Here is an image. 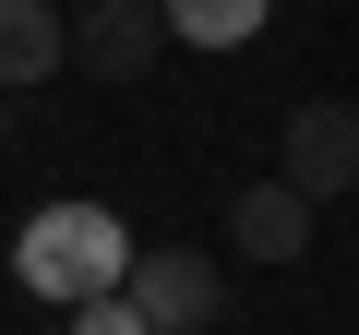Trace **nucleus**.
Wrapping results in <instances>:
<instances>
[{
	"label": "nucleus",
	"mask_w": 359,
	"mask_h": 335,
	"mask_svg": "<svg viewBox=\"0 0 359 335\" xmlns=\"http://www.w3.org/2000/svg\"><path fill=\"white\" fill-rule=\"evenodd\" d=\"M276 180H287V192H299V204H311V216H323V204H335V192H347V180H359V120H347V108H335V96H323V108H299V120H287V168H276Z\"/></svg>",
	"instance_id": "4"
},
{
	"label": "nucleus",
	"mask_w": 359,
	"mask_h": 335,
	"mask_svg": "<svg viewBox=\"0 0 359 335\" xmlns=\"http://www.w3.org/2000/svg\"><path fill=\"white\" fill-rule=\"evenodd\" d=\"M48 335H60V323H48Z\"/></svg>",
	"instance_id": "9"
},
{
	"label": "nucleus",
	"mask_w": 359,
	"mask_h": 335,
	"mask_svg": "<svg viewBox=\"0 0 359 335\" xmlns=\"http://www.w3.org/2000/svg\"><path fill=\"white\" fill-rule=\"evenodd\" d=\"M132 252H144V240H132L96 192H72V204H36V216H25V240H13V287H36L48 311H84V299L120 287Z\"/></svg>",
	"instance_id": "1"
},
{
	"label": "nucleus",
	"mask_w": 359,
	"mask_h": 335,
	"mask_svg": "<svg viewBox=\"0 0 359 335\" xmlns=\"http://www.w3.org/2000/svg\"><path fill=\"white\" fill-rule=\"evenodd\" d=\"M60 72V13L48 0H0V96H25Z\"/></svg>",
	"instance_id": "6"
},
{
	"label": "nucleus",
	"mask_w": 359,
	"mask_h": 335,
	"mask_svg": "<svg viewBox=\"0 0 359 335\" xmlns=\"http://www.w3.org/2000/svg\"><path fill=\"white\" fill-rule=\"evenodd\" d=\"M228 240H240V264H299V252H311V204H299L287 180H264V192L228 204Z\"/></svg>",
	"instance_id": "5"
},
{
	"label": "nucleus",
	"mask_w": 359,
	"mask_h": 335,
	"mask_svg": "<svg viewBox=\"0 0 359 335\" xmlns=\"http://www.w3.org/2000/svg\"><path fill=\"white\" fill-rule=\"evenodd\" d=\"M120 299H132L144 335H204L228 287H216V264H204L192 240H168V252H132V264H120Z\"/></svg>",
	"instance_id": "2"
},
{
	"label": "nucleus",
	"mask_w": 359,
	"mask_h": 335,
	"mask_svg": "<svg viewBox=\"0 0 359 335\" xmlns=\"http://www.w3.org/2000/svg\"><path fill=\"white\" fill-rule=\"evenodd\" d=\"M156 48H168L156 0H84V25H60V60H84L96 84H144Z\"/></svg>",
	"instance_id": "3"
},
{
	"label": "nucleus",
	"mask_w": 359,
	"mask_h": 335,
	"mask_svg": "<svg viewBox=\"0 0 359 335\" xmlns=\"http://www.w3.org/2000/svg\"><path fill=\"white\" fill-rule=\"evenodd\" d=\"M264 13H276V0H156V25H168L180 48H252Z\"/></svg>",
	"instance_id": "7"
},
{
	"label": "nucleus",
	"mask_w": 359,
	"mask_h": 335,
	"mask_svg": "<svg viewBox=\"0 0 359 335\" xmlns=\"http://www.w3.org/2000/svg\"><path fill=\"white\" fill-rule=\"evenodd\" d=\"M60 335H144V323H132V299L108 287V299H84V311H60Z\"/></svg>",
	"instance_id": "8"
}]
</instances>
